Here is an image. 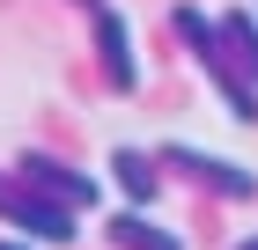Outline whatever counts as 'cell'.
I'll return each mask as SVG.
<instances>
[{"instance_id": "obj_1", "label": "cell", "mask_w": 258, "mask_h": 250, "mask_svg": "<svg viewBox=\"0 0 258 250\" xmlns=\"http://www.w3.org/2000/svg\"><path fill=\"white\" fill-rule=\"evenodd\" d=\"M170 22H177V37L192 44L199 74H207V81L221 89V103H229V118H236V125H258V81H251V74H236V52H229V37H221V15L207 22L199 8H177Z\"/></svg>"}, {"instance_id": "obj_2", "label": "cell", "mask_w": 258, "mask_h": 250, "mask_svg": "<svg viewBox=\"0 0 258 250\" xmlns=\"http://www.w3.org/2000/svg\"><path fill=\"white\" fill-rule=\"evenodd\" d=\"M15 170H22V184H37V192H52V199H59V206H96V199H103V184H96V177H81V170H67V162H59V154H44V147H22L15 154Z\"/></svg>"}, {"instance_id": "obj_3", "label": "cell", "mask_w": 258, "mask_h": 250, "mask_svg": "<svg viewBox=\"0 0 258 250\" xmlns=\"http://www.w3.org/2000/svg\"><path fill=\"white\" fill-rule=\"evenodd\" d=\"M0 213H8L22 235H37V243H74V206L37 199V192H15L8 177H0Z\"/></svg>"}, {"instance_id": "obj_4", "label": "cell", "mask_w": 258, "mask_h": 250, "mask_svg": "<svg viewBox=\"0 0 258 250\" xmlns=\"http://www.w3.org/2000/svg\"><path fill=\"white\" fill-rule=\"evenodd\" d=\"M162 162L192 170L199 184H214V192H229V199H258V177L243 170V162H229V154H207V147H192V140H170V147H162Z\"/></svg>"}, {"instance_id": "obj_5", "label": "cell", "mask_w": 258, "mask_h": 250, "mask_svg": "<svg viewBox=\"0 0 258 250\" xmlns=\"http://www.w3.org/2000/svg\"><path fill=\"white\" fill-rule=\"evenodd\" d=\"M89 15H96V52H103V81H111V89H133V81H140V66H133V30H125V15L111 8V0H96Z\"/></svg>"}, {"instance_id": "obj_6", "label": "cell", "mask_w": 258, "mask_h": 250, "mask_svg": "<svg viewBox=\"0 0 258 250\" xmlns=\"http://www.w3.org/2000/svg\"><path fill=\"white\" fill-rule=\"evenodd\" d=\"M221 37H229V52H236V66L258 81V15L251 8H229V15H221Z\"/></svg>"}, {"instance_id": "obj_7", "label": "cell", "mask_w": 258, "mask_h": 250, "mask_svg": "<svg viewBox=\"0 0 258 250\" xmlns=\"http://www.w3.org/2000/svg\"><path fill=\"white\" fill-rule=\"evenodd\" d=\"M111 235H118V250H184L177 235H170V228H155L148 213H118V221H111Z\"/></svg>"}, {"instance_id": "obj_8", "label": "cell", "mask_w": 258, "mask_h": 250, "mask_svg": "<svg viewBox=\"0 0 258 250\" xmlns=\"http://www.w3.org/2000/svg\"><path fill=\"white\" fill-rule=\"evenodd\" d=\"M155 162H162V154H140V147H118V154H111V170H118V184L133 199H155V184H162Z\"/></svg>"}, {"instance_id": "obj_9", "label": "cell", "mask_w": 258, "mask_h": 250, "mask_svg": "<svg viewBox=\"0 0 258 250\" xmlns=\"http://www.w3.org/2000/svg\"><path fill=\"white\" fill-rule=\"evenodd\" d=\"M0 250H30V243H0Z\"/></svg>"}, {"instance_id": "obj_10", "label": "cell", "mask_w": 258, "mask_h": 250, "mask_svg": "<svg viewBox=\"0 0 258 250\" xmlns=\"http://www.w3.org/2000/svg\"><path fill=\"white\" fill-rule=\"evenodd\" d=\"M236 250H258V235H251V243H236Z\"/></svg>"}]
</instances>
